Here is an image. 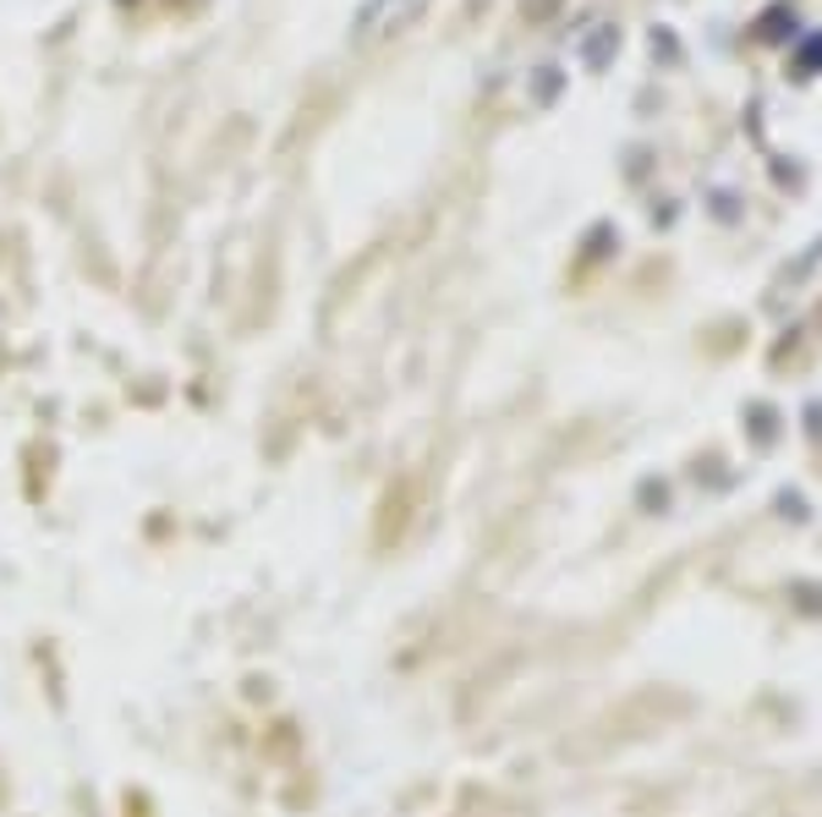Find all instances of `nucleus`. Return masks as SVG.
<instances>
[{
    "mask_svg": "<svg viewBox=\"0 0 822 817\" xmlns=\"http://www.w3.org/2000/svg\"><path fill=\"white\" fill-rule=\"evenodd\" d=\"M417 6H423V0H373V6L356 17V33H362V39H378V33L401 28V22H406Z\"/></svg>",
    "mask_w": 822,
    "mask_h": 817,
    "instance_id": "1",
    "label": "nucleus"
}]
</instances>
